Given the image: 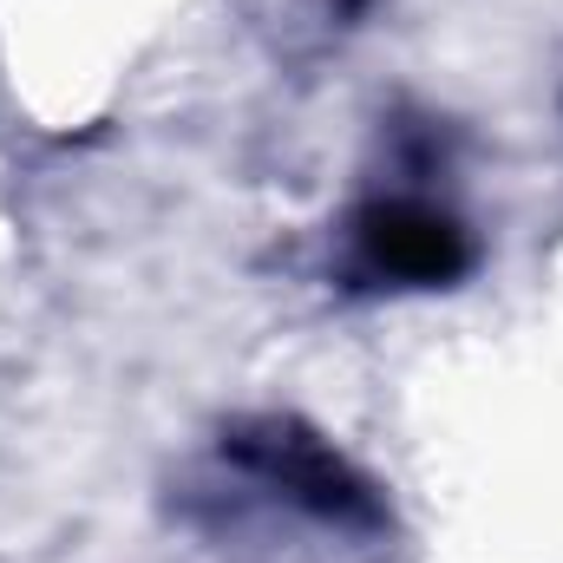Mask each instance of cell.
I'll use <instances>...</instances> for the list:
<instances>
[{"mask_svg": "<svg viewBox=\"0 0 563 563\" xmlns=\"http://www.w3.org/2000/svg\"><path fill=\"white\" fill-rule=\"evenodd\" d=\"M354 236H361V263H367L374 276L407 282V288H445V282H459L472 269L465 230H459L445 210L420 203V197L367 203L361 223H354Z\"/></svg>", "mask_w": 563, "mask_h": 563, "instance_id": "1", "label": "cell"}, {"mask_svg": "<svg viewBox=\"0 0 563 563\" xmlns=\"http://www.w3.org/2000/svg\"><path fill=\"white\" fill-rule=\"evenodd\" d=\"M236 459H250L256 472H269L282 492H295L301 505H314L321 518H374V492L334 459V445H321L301 426H263V432H236L230 439Z\"/></svg>", "mask_w": 563, "mask_h": 563, "instance_id": "2", "label": "cell"}]
</instances>
